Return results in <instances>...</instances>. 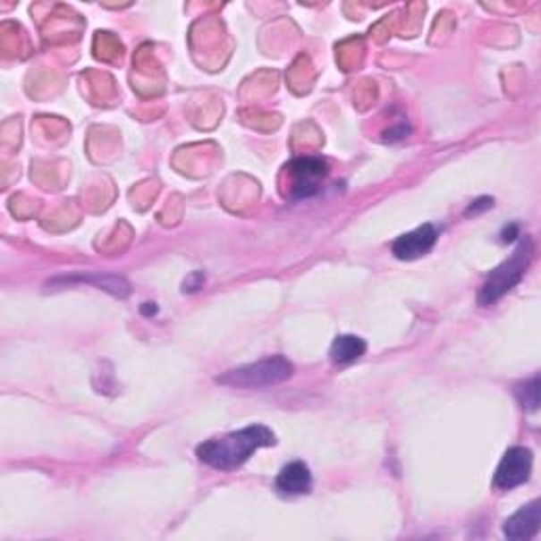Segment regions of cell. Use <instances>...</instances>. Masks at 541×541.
<instances>
[{
    "instance_id": "cell-1",
    "label": "cell",
    "mask_w": 541,
    "mask_h": 541,
    "mask_svg": "<svg viewBox=\"0 0 541 541\" xmlns=\"http://www.w3.org/2000/svg\"><path fill=\"white\" fill-rule=\"evenodd\" d=\"M275 444V434L265 426H248L240 432L212 438L197 446V457L209 468L231 472L248 461L263 446Z\"/></svg>"
},
{
    "instance_id": "cell-2",
    "label": "cell",
    "mask_w": 541,
    "mask_h": 541,
    "mask_svg": "<svg viewBox=\"0 0 541 541\" xmlns=\"http://www.w3.org/2000/svg\"><path fill=\"white\" fill-rule=\"evenodd\" d=\"M533 241L531 237H522L519 248L514 249V254L510 256L505 263L497 266L495 271H491V275L482 286L480 294H478V302L480 307H491L495 305L499 299H503L510 290H514L525 277V273L528 269L533 260Z\"/></svg>"
},
{
    "instance_id": "cell-3",
    "label": "cell",
    "mask_w": 541,
    "mask_h": 541,
    "mask_svg": "<svg viewBox=\"0 0 541 541\" xmlns=\"http://www.w3.org/2000/svg\"><path fill=\"white\" fill-rule=\"evenodd\" d=\"M292 375H294L292 362H288L283 356H271L260 359V362L226 370L224 375L216 376V383L237 389H256V387L279 385V383L288 381Z\"/></svg>"
},
{
    "instance_id": "cell-4",
    "label": "cell",
    "mask_w": 541,
    "mask_h": 541,
    "mask_svg": "<svg viewBox=\"0 0 541 541\" xmlns=\"http://www.w3.org/2000/svg\"><path fill=\"white\" fill-rule=\"evenodd\" d=\"M286 173L290 176V197L292 199H309L322 190L330 167L319 156H299V159L288 163Z\"/></svg>"
},
{
    "instance_id": "cell-5",
    "label": "cell",
    "mask_w": 541,
    "mask_h": 541,
    "mask_svg": "<svg viewBox=\"0 0 541 541\" xmlns=\"http://www.w3.org/2000/svg\"><path fill=\"white\" fill-rule=\"evenodd\" d=\"M531 468L533 452L528 451L527 446H511L497 465L493 485H495L499 491H510V488L525 485L528 476H531Z\"/></svg>"
},
{
    "instance_id": "cell-6",
    "label": "cell",
    "mask_w": 541,
    "mask_h": 541,
    "mask_svg": "<svg viewBox=\"0 0 541 541\" xmlns=\"http://www.w3.org/2000/svg\"><path fill=\"white\" fill-rule=\"evenodd\" d=\"M438 241V231L434 224H423L418 229L400 235L398 240L392 243V252L395 258L400 260H415L432 252V248Z\"/></svg>"
},
{
    "instance_id": "cell-7",
    "label": "cell",
    "mask_w": 541,
    "mask_h": 541,
    "mask_svg": "<svg viewBox=\"0 0 541 541\" xmlns=\"http://www.w3.org/2000/svg\"><path fill=\"white\" fill-rule=\"evenodd\" d=\"M539 525H541V503L531 502L503 522V533L505 537L514 541L531 539L533 535L539 531Z\"/></svg>"
},
{
    "instance_id": "cell-8",
    "label": "cell",
    "mask_w": 541,
    "mask_h": 541,
    "mask_svg": "<svg viewBox=\"0 0 541 541\" xmlns=\"http://www.w3.org/2000/svg\"><path fill=\"white\" fill-rule=\"evenodd\" d=\"M275 486L283 495H305L313 486L311 469L302 461L288 463L286 468H282V472L277 474Z\"/></svg>"
},
{
    "instance_id": "cell-9",
    "label": "cell",
    "mask_w": 541,
    "mask_h": 541,
    "mask_svg": "<svg viewBox=\"0 0 541 541\" xmlns=\"http://www.w3.org/2000/svg\"><path fill=\"white\" fill-rule=\"evenodd\" d=\"M57 283H93L100 290H106V292L119 296V299H125L130 294V283L125 282L123 277H114V275H72V277H57L49 286H57Z\"/></svg>"
},
{
    "instance_id": "cell-10",
    "label": "cell",
    "mask_w": 541,
    "mask_h": 541,
    "mask_svg": "<svg viewBox=\"0 0 541 541\" xmlns=\"http://www.w3.org/2000/svg\"><path fill=\"white\" fill-rule=\"evenodd\" d=\"M366 353V341L356 334L336 336L333 347H330V359L333 364H351Z\"/></svg>"
},
{
    "instance_id": "cell-11",
    "label": "cell",
    "mask_w": 541,
    "mask_h": 541,
    "mask_svg": "<svg viewBox=\"0 0 541 541\" xmlns=\"http://www.w3.org/2000/svg\"><path fill=\"white\" fill-rule=\"evenodd\" d=\"M516 395H519V402L522 404V409L537 410V406H539V376H533L531 381L522 383V385L516 387Z\"/></svg>"
},
{
    "instance_id": "cell-12",
    "label": "cell",
    "mask_w": 541,
    "mask_h": 541,
    "mask_svg": "<svg viewBox=\"0 0 541 541\" xmlns=\"http://www.w3.org/2000/svg\"><path fill=\"white\" fill-rule=\"evenodd\" d=\"M203 282H206V275L201 271H197L184 282V292H197V290L203 288Z\"/></svg>"
},
{
    "instance_id": "cell-13",
    "label": "cell",
    "mask_w": 541,
    "mask_h": 541,
    "mask_svg": "<svg viewBox=\"0 0 541 541\" xmlns=\"http://www.w3.org/2000/svg\"><path fill=\"white\" fill-rule=\"evenodd\" d=\"M493 207V199L491 197H480V199L472 201V206L468 207V214H478V212H485V209Z\"/></svg>"
},
{
    "instance_id": "cell-14",
    "label": "cell",
    "mask_w": 541,
    "mask_h": 541,
    "mask_svg": "<svg viewBox=\"0 0 541 541\" xmlns=\"http://www.w3.org/2000/svg\"><path fill=\"white\" fill-rule=\"evenodd\" d=\"M516 237H519V226H516V224H510L508 229L503 231V237H502V240H503V241H514Z\"/></svg>"
},
{
    "instance_id": "cell-15",
    "label": "cell",
    "mask_w": 541,
    "mask_h": 541,
    "mask_svg": "<svg viewBox=\"0 0 541 541\" xmlns=\"http://www.w3.org/2000/svg\"><path fill=\"white\" fill-rule=\"evenodd\" d=\"M148 307H142V311L144 313H156V307H155V302H147Z\"/></svg>"
}]
</instances>
